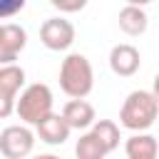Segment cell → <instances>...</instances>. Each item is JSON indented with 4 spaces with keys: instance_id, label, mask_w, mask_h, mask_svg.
Returning a JSON list of instances; mask_svg holds the SVG:
<instances>
[{
    "instance_id": "obj_1",
    "label": "cell",
    "mask_w": 159,
    "mask_h": 159,
    "mask_svg": "<svg viewBox=\"0 0 159 159\" xmlns=\"http://www.w3.org/2000/svg\"><path fill=\"white\" fill-rule=\"evenodd\" d=\"M159 114V99L152 89H134L127 94L122 109H119V124L134 134L147 132Z\"/></svg>"
},
{
    "instance_id": "obj_2",
    "label": "cell",
    "mask_w": 159,
    "mask_h": 159,
    "mask_svg": "<svg viewBox=\"0 0 159 159\" xmlns=\"http://www.w3.org/2000/svg\"><path fill=\"white\" fill-rule=\"evenodd\" d=\"M94 87V72L82 52H70L60 65V89L72 99H84Z\"/></svg>"
},
{
    "instance_id": "obj_3",
    "label": "cell",
    "mask_w": 159,
    "mask_h": 159,
    "mask_svg": "<svg viewBox=\"0 0 159 159\" xmlns=\"http://www.w3.org/2000/svg\"><path fill=\"white\" fill-rule=\"evenodd\" d=\"M52 89L42 82H32L27 87H22L20 97L15 99V114L22 119V124H32L37 127L47 114H52Z\"/></svg>"
},
{
    "instance_id": "obj_4",
    "label": "cell",
    "mask_w": 159,
    "mask_h": 159,
    "mask_svg": "<svg viewBox=\"0 0 159 159\" xmlns=\"http://www.w3.org/2000/svg\"><path fill=\"white\" fill-rule=\"evenodd\" d=\"M35 147V132L25 124H10L0 132V154L5 159H25Z\"/></svg>"
},
{
    "instance_id": "obj_5",
    "label": "cell",
    "mask_w": 159,
    "mask_h": 159,
    "mask_svg": "<svg viewBox=\"0 0 159 159\" xmlns=\"http://www.w3.org/2000/svg\"><path fill=\"white\" fill-rule=\"evenodd\" d=\"M25 87V70L20 65L0 67V119H7L15 112V99Z\"/></svg>"
},
{
    "instance_id": "obj_6",
    "label": "cell",
    "mask_w": 159,
    "mask_h": 159,
    "mask_svg": "<svg viewBox=\"0 0 159 159\" xmlns=\"http://www.w3.org/2000/svg\"><path fill=\"white\" fill-rule=\"evenodd\" d=\"M75 25L67 17H47L40 25V42L52 52H65L75 42Z\"/></svg>"
},
{
    "instance_id": "obj_7",
    "label": "cell",
    "mask_w": 159,
    "mask_h": 159,
    "mask_svg": "<svg viewBox=\"0 0 159 159\" xmlns=\"http://www.w3.org/2000/svg\"><path fill=\"white\" fill-rule=\"evenodd\" d=\"M25 45H27V32H25V27H20V25H15V22L0 25V67L15 65L17 55L25 50Z\"/></svg>"
},
{
    "instance_id": "obj_8",
    "label": "cell",
    "mask_w": 159,
    "mask_h": 159,
    "mask_svg": "<svg viewBox=\"0 0 159 159\" xmlns=\"http://www.w3.org/2000/svg\"><path fill=\"white\" fill-rule=\"evenodd\" d=\"M142 65V55L134 45L129 42H122V45H114L112 52H109V67L114 75L119 77H132Z\"/></svg>"
},
{
    "instance_id": "obj_9",
    "label": "cell",
    "mask_w": 159,
    "mask_h": 159,
    "mask_svg": "<svg viewBox=\"0 0 159 159\" xmlns=\"http://www.w3.org/2000/svg\"><path fill=\"white\" fill-rule=\"evenodd\" d=\"M62 119H65V124L70 127V129H80V132H84V129H89L92 124H94V107L87 102V99H70L65 107H62V114H60Z\"/></svg>"
},
{
    "instance_id": "obj_10",
    "label": "cell",
    "mask_w": 159,
    "mask_h": 159,
    "mask_svg": "<svg viewBox=\"0 0 159 159\" xmlns=\"http://www.w3.org/2000/svg\"><path fill=\"white\" fill-rule=\"evenodd\" d=\"M70 127L65 124V119L60 117V114H47L37 127H35V134L40 137V142H45V144H50V147H60V144H65L67 139H70Z\"/></svg>"
},
{
    "instance_id": "obj_11",
    "label": "cell",
    "mask_w": 159,
    "mask_h": 159,
    "mask_svg": "<svg viewBox=\"0 0 159 159\" xmlns=\"http://www.w3.org/2000/svg\"><path fill=\"white\" fill-rule=\"evenodd\" d=\"M147 25H149V17H147L144 7L129 2V5H124L119 10V27H122V32L137 37V35H144L147 32Z\"/></svg>"
},
{
    "instance_id": "obj_12",
    "label": "cell",
    "mask_w": 159,
    "mask_h": 159,
    "mask_svg": "<svg viewBox=\"0 0 159 159\" xmlns=\"http://www.w3.org/2000/svg\"><path fill=\"white\" fill-rule=\"evenodd\" d=\"M124 154L127 159H157V137L149 132L132 134L124 142Z\"/></svg>"
},
{
    "instance_id": "obj_13",
    "label": "cell",
    "mask_w": 159,
    "mask_h": 159,
    "mask_svg": "<svg viewBox=\"0 0 159 159\" xmlns=\"http://www.w3.org/2000/svg\"><path fill=\"white\" fill-rule=\"evenodd\" d=\"M89 132H92V134L97 137V142L107 149V154L119 147V127H117L112 119H94V124H92Z\"/></svg>"
},
{
    "instance_id": "obj_14",
    "label": "cell",
    "mask_w": 159,
    "mask_h": 159,
    "mask_svg": "<svg viewBox=\"0 0 159 159\" xmlns=\"http://www.w3.org/2000/svg\"><path fill=\"white\" fill-rule=\"evenodd\" d=\"M75 154H77V159H104L107 149L97 142V137L92 132H84V134H80V139L75 144Z\"/></svg>"
},
{
    "instance_id": "obj_15",
    "label": "cell",
    "mask_w": 159,
    "mask_h": 159,
    "mask_svg": "<svg viewBox=\"0 0 159 159\" xmlns=\"http://www.w3.org/2000/svg\"><path fill=\"white\" fill-rule=\"evenodd\" d=\"M22 7H25V0H0V20L15 17Z\"/></svg>"
},
{
    "instance_id": "obj_16",
    "label": "cell",
    "mask_w": 159,
    "mask_h": 159,
    "mask_svg": "<svg viewBox=\"0 0 159 159\" xmlns=\"http://www.w3.org/2000/svg\"><path fill=\"white\" fill-rule=\"evenodd\" d=\"M87 2L84 0H77V2H60V0H55L52 2V7H57V10H62V12H77V10H82Z\"/></svg>"
},
{
    "instance_id": "obj_17",
    "label": "cell",
    "mask_w": 159,
    "mask_h": 159,
    "mask_svg": "<svg viewBox=\"0 0 159 159\" xmlns=\"http://www.w3.org/2000/svg\"><path fill=\"white\" fill-rule=\"evenodd\" d=\"M32 159H60L57 154H37V157H32Z\"/></svg>"
}]
</instances>
